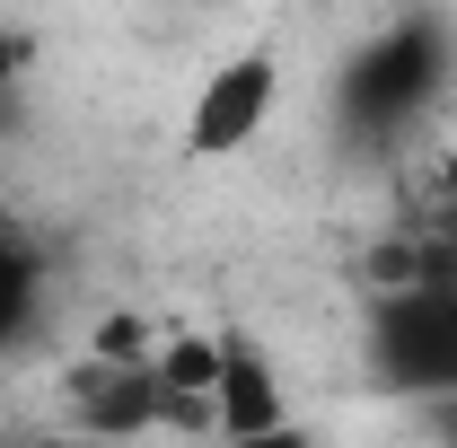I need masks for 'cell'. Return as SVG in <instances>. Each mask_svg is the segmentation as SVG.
<instances>
[{"mask_svg":"<svg viewBox=\"0 0 457 448\" xmlns=\"http://www.w3.org/2000/svg\"><path fill=\"white\" fill-rule=\"evenodd\" d=\"M282 106V62L273 54H228L203 88H194V106H185V150L194 159H237V150H255L264 141V123Z\"/></svg>","mask_w":457,"mask_h":448,"instance_id":"6da1fadb","label":"cell"},{"mask_svg":"<svg viewBox=\"0 0 457 448\" xmlns=\"http://www.w3.org/2000/svg\"><path fill=\"white\" fill-rule=\"evenodd\" d=\"M378 361H387V378L413 395H440L457 387V281H413L396 290L387 308H378Z\"/></svg>","mask_w":457,"mask_h":448,"instance_id":"7a4b0ae2","label":"cell"},{"mask_svg":"<svg viewBox=\"0 0 457 448\" xmlns=\"http://www.w3.org/2000/svg\"><path fill=\"white\" fill-rule=\"evenodd\" d=\"M343 88H352V106L370 114V123H404V114L440 88V36L431 27H396V36L361 45V62H352Z\"/></svg>","mask_w":457,"mask_h":448,"instance_id":"3957f363","label":"cell"},{"mask_svg":"<svg viewBox=\"0 0 457 448\" xmlns=\"http://www.w3.org/2000/svg\"><path fill=\"white\" fill-rule=\"evenodd\" d=\"M282 378H273V361L255 352V343L220 335V387H212V440H264V431H282Z\"/></svg>","mask_w":457,"mask_h":448,"instance_id":"277c9868","label":"cell"},{"mask_svg":"<svg viewBox=\"0 0 457 448\" xmlns=\"http://www.w3.org/2000/svg\"><path fill=\"white\" fill-rule=\"evenodd\" d=\"M36 281H45V273H36V255L0 228V352L27 335V317H36Z\"/></svg>","mask_w":457,"mask_h":448,"instance_id":"5b68a950","label":"cell"},{"mask_svg":"<svg viewBox=\"0 0 457 448\" xmlns=\"http://www.w3.org/2000/svg\"><path fill=\"white\" fill-rule=\"evenodd\" d=\"M159 352V335L141 326V317H106L97 335H88V361H150Z\"/></svg>","mask_w":457,"mask_h":448,"instance_id":"8992f818","label":"cell"},{"mask_svg":"<svg viewBox=\"0 0 457 448\" xmlns=\"http://www.w3.org/2000/svg\"><path fill=\"white\" fill-rule=\"evenodd\" d=\"M18 71H27V36H9V27H0V97L18 88Z\"/></svg>","mask_w":457,"mask_h":448,"instance_id":"52a82bcc","label":"cell"},{"mask_svg":"<svg viewBox=\"0 0 457 448\" xmlns=\"http://www.w3.org/2000/svg\"><path fill=\"white\" fill-rule=\"evenodd\" d=\"M431 203H457V141L440 150V168H431Z\"/></svg>","mask_w":457,"mask_h":448,"instance_id":"ba28073f","label":"cell"},{"mask_svg":"<svg viewBox=\"0 0 457 448\" xmlns=\"http://www.w3.org/2000/svg\"><path fill=\"white\" fill-rule=\"evenodd\" d=\"M220 448H308V440H299V431L282 422V431H264V440H220Z\"/></svg>","mask_w":457,"mask_h":448,"instance_id":"9c48e42d","label":"cell"},{"mask_svg":"<svg viewBox=\"0 0 457 448\" xmlns=\"http://www.w3.org/2000/svg\"><path fill=\"white\" fill-rule=\"evenodd\" d=\"M440 448H457V431H449V440H440Z\"/></svg>","mask_w":457,"mask_h":448,"instance_id":"30bf717a","label":"cell"}]
</instances>
